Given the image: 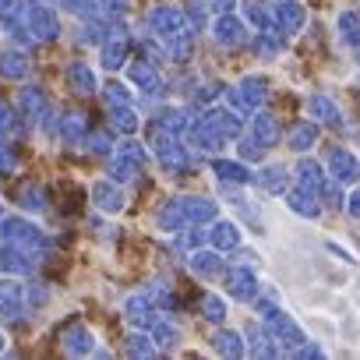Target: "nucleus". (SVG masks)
I'll use <instances>...</instances> for the list:
<instances>
[{
    "label": "nucleus",
    "instance_id": "5",
    "mask_svg": "<svg viewBox=\"0 0 360 360\" xmlns=\"http://www.w3.org/2000/svg\"><path fill=\"white\" fill-rule=\"evenodd\" d=\"M328 169H332V176L339 180V184H353V180L360 176V162L346 148H332L328 152Z\"/></svg>",
    "mask_w": 360,
    "mask_h": 360
},
{
    "label": "nucleus",
    "instance_id": "15",
    "mask_svg": "<svg viewBox=\"0 0 360 360\" xmlns=\"http://www.w3.org/2000/svg\"><path fill=\"white\" fill-rule=\"evenodd\" d=\"M297 184H300L304 191L318 195V191H321V184H325L321 166H318V162H300V169H297Z\"/></svg>",
    "mask_w": 360,
    "mask_h": 360
},
{
    "label": "nucleus",
    "instance_id": "2",
    "mask_svg": "<svg viewBox=\"0 0 360 360\" xmlns=\"http://www.w3.org/2000/svg\"><path fill=\"white\" fill-rule=\"evenodd\" d=\"M237 110H258L265 103V78H244L233 92H230Z\"/></svg>",
    "mask_w": 360,
    "mask_h": 360
},
{
    "label": "nucleus",
    "instance_id": "25",
    "mask_svg": "<svg viewBox=\"0 0 360 360\" xmlns=\"http://www.w3.org/2000/svg\"><path fill=\"white\" fill-rule=\"evenodd\" d=\"M202 4H209L216 11H233V0H202Z\"/></svg>",
    "mask_w": 360,
    "mask_h": 360
},
{
    "label": "nucleus",
    "instance_id": "24",
    "mask_svg": "<svg viewBox=\"0 0 360 360\" xmlns=\"http://www.w3.org/2000/svg\"><path fill=\"white\" fill-rule=\"evenodd\" d=\"M262 152H265V148H262L255 138H248V141L240 145V159H251V162H258V159H262Z\"/></svg>",
    "mask_w": 360,
    "mask_h": 360
},
{
    "label": "nucleus",
    "instance_id": "10",
    "mask_svg": "<svg viewBox=\"0 0 360 360\" xmlns=\"http://www.w3.org/2000/svg\"><path fill=\"white\" fill-rule=\"evenodd\" d=\"M180 212H184V219H195V226H198V223L216 219V202H209V198H184V202H180Z\"/></svg>",
    "mask_w": 360,
    "mask_h": 360
},
{
    "label": "nucleus",
    "instance_id": "20",
    "mask_svg": "<svg viewBox=\"0 0 360 360\" xmlns=\"http://www.w3.org/2000/svg\"><path fill=\"white\" fill-rule=\"evenodd\" d=\"M212 342H216V349L226 353V356H244V342H240L237 332H216Z\"/></svg>",
    "mask_w": 360,
    "mask_h": 360
},
{
    "label": "nucleus",
    "instance_id": "19",
    "mask_svg": "<svg viewBox=\"0 0 360 360\" xmlns=\"http://www.w3.org/2000/svg\"><path fill=\"white\" fill-rule=\"evenodd\" d=\"M255 50H258L262 57H276V53L283 50V43H279V32H272V29H262V32L255 36Z\"/></svg>",
    "mask_w": 360,
    "mask_h": 360
},
{
    "label": "nucleus",
    "instance_id": "8",
    "mask_svg": "<svg viewBox=\"0 0 360 360\" xmlns=\"http://www.w3.org/2000/svg\"><path fill=\"white\" fill-rule=\"evenodd\" d=\"M276 25L283 32H300L304 25V8L297 4V0H283V4L276 8Z\"/></svg>",
    "mask_w": 360,
    "mask_h": 360
},
{
    "label": "nucleus",
    "instance_id": "13",
    "mask_svg": "<svg viewBox=\"0 0 360 360\" xmlns=\"http://www.w3.org/2000/svg\"><path fill=\"white\" fill-rule=\"evenodd\" d=\"M314 141H318V124H314V120H300V124L290 127V148L307 152Z\"/></svg>",
    "mask_w": 360,
    "mask_h": 360
},
{
    "label": "nucleus",
    "instance_id": "4",
    "mask_svg": "<svg viewBox=\"0 0 360 360\" xmlns=\"http://www.w3.org/2000/svg\"><path fill=\"white\" fill-rule=\"evenodd\" d=\"M212 36H216V43H219V46H244V43H248L244 25H240L230 11H223V18H216V22H212Z\"/></svg>",
    "mask_w": 360,
    "mask_h": 360
},
{
    "label": "nucleus",
    "instance_id": "21",
    "mask_svg": "<svg viewBox=\"0 0 360 360\" xmlns=\"http://www.w3.org/2000/svg\"><path fill=\"white\" fill-rule=\"evenodd\" d=\"M202 314L209 321H223L226 318V300L216 297V293H202Z\"/></svg>",
    "mask_w": 360,
    "mask_h": 360
},
{
    "label": "nucleus",
    "instance_id": "11",
    "mask_svg": "<svg viewBox=\"0 0 360 360\" xmlns=\"http://www.w3.org/2000/svg\"><path fill=\"white\" fill-rule=\"evenodd\" d=\"M307 113L314 117V124H339V106L328 96H311L307 99Z\"/></svg>",
    "mask_w": 360,
    "mask_h": 360
},
{
    "label": "nucleus",
    "instance_id": "9",
    "mask_svg": "<svg viewBox=\"0 0 360 360\" xmlns=\"http://www.w3.org/2000/svg\"><path fill=\"white\" fill-rule=\"evenodd\" d=\"M209 240H212L216 251H237V248H240V230H237L233 223H216V226L209 230Z\"/></svg>",
    "mask_w": 360,
    "mask_h": 360
},
{
    "label": "nucleus",
    "instance_id": "6",
    "mask_svg": "<svg viewBox=\"0 0 360 360\" xmlns=\"http://www.w3.org/2000/svg\"><path fill=\"white\" fill-rule=\"evenodd\" d=\"M205 124L223 138V141H230V138H237L240 134V127H244V120L233 113V110H212L209 117H205Z\"/></svg>",
    "mask_w": 360,
    "mask_h": 360
},
{
    "label": "nucleus",
    "instance_id": "23",
    "mask_svg": "<svg viewBox=\"0 0 360 360\" xmlns=\"http://www.w3.org/2000/svg\"><path fill=\"white\" fill-rule=\"evenodd\" d=\"M155 25H159V29H166L169 36L184 32V29H180V15H176V11H155Z\"/></svg>",
    "mask_w": 360,
    "mask_h": 360
},
{
    "label": "nucleus",
    "instance_id": "7",
    "mask_svg": "<svg viewBox=\"0 0 360 360\" xmlns=\"http://www.w3.org/2000/svg\"><path fill=\"white\" fill-rule=\"evenodd\" d=\"M251 138H255L262 148L276 145V141H279V124H276V117H272V113H258V117H251Z\"/></svg>",
    "mask_w": 360,
    "mask_h": 360
},
{
    "label": "nucleus",
    "instance_id": "1",
    "mask_svg": "<svg viewBox=\"0 0 360 360\" xmlns=\"http://www.w3.org/2000/svg\"><path fill=\"white\" fill-rule=\"evenodd\" d=\"M219 276H223V286H226L237 300H255V293H258V279H255L251 265H230V269H223Z\"/></svg>",
    "mask_w": 360,
    "mask_h": 360
},
{
    "label": "nucleus",
    "instance_id": "16",
    "mask_svg": "<svg viewBox=\"0 0 360 360\" xmlns=\"http://www.w3.org/2000/svg\"><path fill=\"white\" fill-rule=\"evenodd\" d=\"M314 198H318V195H311V191H304V188H297V191L286 195L290 209L300 212V216H307V219H318V202H314Z\"/></svg>",
    "mask_w": 360,
    "mask_h": 360
},
{
    "label": "nucleus",
    "instance_id": "26",
    "mask_svg": "<svg viewBox=\"0 0 360 360\" xmlns=\"http://www.w3.org/2000/svg\"><path fill=\"white\" fill-rule=\"evenodd\" d=\"M349 216H353V219H360V191H353V195H349Z\"/></svg>",
    "mask_w": 360,
    "mask_h": 360
},
{
    "label": "nucleus",
    "instance_id": "3",
    "mask_svg": "<svg viewBox=\"0 0 360 360\" xmlns=\"http://www.w3.org/2000/svg\"><path fill=\"white\" fill-rule=\"evenodd\" d=\"M265 325H269V335H272V342H286V346H300L304 342V332L283 314V311H272V314H265Z\"/></svg>",
    "mask_w": 360,
    "mask_h": 360
},
{
    "label": "nucleus",
    "instance_id": "17",
    "mask_svg": "<svg viewBox=\"0 0 360 360\" xmlns=\"http://www.w3.org/2000/svg\"><path fill=\"white\" fill-rule=\"evenodd\" d=\"M339 39L346 46H360V15H353V11L339 15Z\"/></svg>",
    "mask_w": 360,
    "mask_h": 360
},
{
    "label": "nucleus",
    "instance_id": "18",
    "mask_svg": "<svg viewBox=\"0 0 360 360\" xmlns=\"http://www.w3.org/2000/svg\"><path fill=\"white\" fill-rule=\"evenodd\" d=\"M191 269H195L198 276H219V272H223V258H219L216 251H198V255L191 258Z\"/></svg>",
    "mask_w": 360,
    "mask_h": 360
},
{
    "label": "nucleus",
    "instance_id": "12",
    "mask_svg": "<svg viewBox=\"0 0 360 360\" xmlns=\"http://www.w3.org/2000/svg\"><path fill=\"white\" fill-rule=\"evenodd\" d=\"M258 184H262L269 195H283V191L290 188V173H286V166H265V169L258 173Z\"/></svg>",
    "mask_w": 360,
    "mask_h": 360
},
{
    "label": "nucleus",
    "instance_id": "22",
    "mask_svg": "<svg viewBox=\"0 0 360 360\" xmlns=\"http://www.w3.org/2000/svg\"><path fill=\"white\" fill-rule=\"evenodd\" d=\"M244 15H248V22L262 32V29H272V22H269V11L262 8V4H255V0H251V4L244 8Z\"/></svg>",
    "mask_w": 360,
    "mask_h": 360
},
{
    "label": "nucleus",
    "instance_id": "14",
    "mask_svg": "<svg viewBox=\"0 0 360 360\" xmlns=\"http://www.w3.org/2000/svg\"><path fill=\"white\" fill-rule=\"evenodd\" d=\"M212 169H216V176L223 180V184H248V180H251V173L244 169V162H233V159H216L212 162Z\"/></svg>",
    "mask_w": 360,
    "mask_h": 360
}]
</instances>
